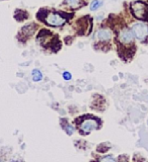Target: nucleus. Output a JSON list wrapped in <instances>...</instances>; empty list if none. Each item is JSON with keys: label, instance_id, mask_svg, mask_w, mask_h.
<instances>
[{"label": "nucleus", "instance_id": "nucleus-1", "mask_svg": "<svg viewBox=\"0 0 148 162\" xmlns=\"http://www.w3.org/2000/svg\"><path fill=\"white\" fill-rule=\"evenodd\" d=\"M131 30L134 37L139 41H144L148 37V25L143 23H135L132 25Z\"/></svg>", "mask_w": 148, "mask_h": 162}, {"label": "nucleus", "instance_id": "nucleus-2", "mask_svg": "<svg viewBox=\"0 0 148 162\" xmlns=\"http://www.w3.org/2000/svg\"><path fill=\"white\" fill-rule=\"evenodd\" d=\"M45 21L46 23L52 27H61L66 23V19L62 17V15L59 14L58 12H49L46 14Z\"/></svg>", "mask_w": 148, "mask_h": 162}, {"label": "nucleus", "instance_id": "nucleus-3", "mask_svg": "<svg viewBox=\"0 0 148 162\" xmlns=\"http://www.w3.org/2000/svg\"><path fill=\"white\" fill-rule=\"evenodd\" d=\"M132 10H133V13L136 17L138 18H144L145 14L148 11L147 7L143 2L141 1H136L132 4Z\"/></svg>", "mask_w": 148, "mask_h": 162}, {"label": "nucleus", "instance_id": "nucleus-4", "mask_svg": "<svg viewBox=\"0 0 148 162\" xmlns=\"http://www.w3.org/2000/svg\"><path fill=\"white\" fill-rule=\"evenodd\" d=\"M133 40H134V35L131 30L125 27L120 30V32H119V41L122 44L128 45V44H131L133 42Z\"/></svg>", "mask_w": 148, "mask_h": 162}, {"label": "nucleus", "instance_id": "nucleus-5", "mask_svg": "<svg viewBox=\"0 0 148 162\" xmlns=\"http://www.w3.org/2000/svg\"><path fill=\"white\" fill-rule=\"evenodd\" d=\"M98 128V122L96 121V119H93V118L85 120V121H83L82 124L80 125V129L84 133H89Z\"/></svg>", "mask_w": 148, "mask_h": 162}, {"label": "nucleus", "instance_id": "nucleus-6", "mask_svg": "<svg viewBox=\"0 0 148 162\" xmlns=\"http://www.w3.org/2000/svg\"><path fill=\"white\" fill-rule=\"evenodd\" d=\"M96 38L101 42H108L111 40L112 38V32L108 28H101L96 32Z\"/></svg>", "mask_w": 148, "mask_h": 162}, {"label": "nucleus", "instance_id": "nucleus-7", "mask_svg": "<svg viewBox=\"0 0 148 162\" xmlns=\"http://www.w3.org/2000/svg\"><path fill=\"white\" fill-rule=\"evenodd\" d=\"M81 1L82 0H64V3L70 8H78L79 6H81Z\"/></svg>", "mask_w": 148, "mask_h": 162}, {"label": "nucleus", "instance_id": "nucleus-8", "mask_svg": "<svg viewBox=\"0 0 148 162\" xmlns=\"http://www.w3.org/2000/svg\"><path fill=\"white\" fill-rule=\"evenodd\" d=\"M32 78L35 82H39V81L43 79V74L39 69H34L32 72Z\"/></svg>", "mask_w": 148, "mask_h": 162}, {"label": "nucleus", "instance_id": "nucleus-9", "mask_svg": "<svg viewBox=\"0 0 148 162\" xmlns=\"http://www.w3.org/2000/svg\"><path fill=\"white\" fill-rule=\"evenodd\" d=\"M101 5H103V0H92V2L90 3L89 8L91 11H96Z\"/></svg>", "mask_w": 148, "mask_h": 162}, {"label": "nucleus", "instance_id": "nucleus-10", "mask_svg": "<svg viewBox=\"0 0 148 162\" xmlns=\"http://www.w3.org/2000/svg\"><path fill=\"white\" fill-rule=\"evenodd\" d=\"M62 77L64 78V80H70L72 78V75H71V73L70 72H68V71H64L63 72V74H62Z\"/></svg>", "mask_w": 148, "mask_h": 162}, {"label": "nucleus", "instance_id": "nucleus-11", "mask_svg": "<svg viewBox=\"0 0 148 162\" xmlns=\"http://www.w3.org/2000/svg\"><path fill=\"white\" fill-rule=\"evenodd\" d=\"M65 131H66V133H67L68 135H72L74 133V128L72 126H70V125H68V126H66L65 128Z\"/></svg>", "mask_w": 148, "mask_h": 162}, {"label": "nucleus", "instance_id": "nucleus-12", "mask_svg": "<svg viewBox=\"0 0 148 162\" xmlns=\"http://www.w3.org/2000/svg\"><path fill=\"white\" fill-rule=\"evenodd\" d=\"M101 161H115V158L113 156H111V155H109V156H105V157H103V158H101L99 159Z\"/></svg>", "mask_w": 148, "mask_h": 162}]
</instances>
